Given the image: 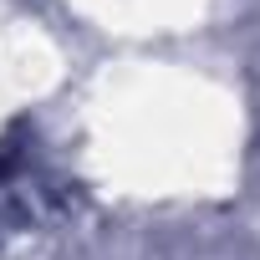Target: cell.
<instances>
[{"label":"cell","mask_w":260,"mask_h":260,"mask_svg":"<svg viewBox=\"0 0 260 260\" xmlns=\"http://www.w3.org/2000/svg\"><path fill=\"white\" fill-rule=\"evenodd\" d=\"M56 199H61V184H51V174L31 148L0 143V235L31 230L41 214L56 209Z\"/></svg>","instance_id":"cell-1"}]
</instances>
